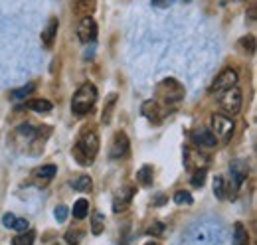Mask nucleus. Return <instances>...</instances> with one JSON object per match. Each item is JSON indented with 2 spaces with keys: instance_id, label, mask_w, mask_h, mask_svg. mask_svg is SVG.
I'll use <instances>...</instances> for the list:
<instances>
[{
  "instance_id": "f257e3e1",
  "label": "nucleus",
  "mask_w": 257,
  "mask_h": 245,
  "mask_svg": "<svg viewBox=\"0 0 257 245\" xmlns=\"http://www.w3.org/2000/svg\"><path fill=\"white\" fill-rule=\"evenodd\" d=\"M99 153V135L95 129H83L77 137V143L73 147V156L81 166H87L93 162V158Z\"/></svg>"
},
{
  "instance_id": "f03ea898",
  "label": "nucleus",
  "mask_w": 257,
  "mask_h": 245,
  "mask_svg": "<svg viewBox=\"0 0 257 245\" xmlns=\"http://www.w3.org/2000/svg\"><path fill=\"white\" fill-rule=\"evenodd\" d=\"M95 101H97V87L93 83H83L71 99V111L75 115H87L93 109Z\"/></svg>"
},
{
  "instance_id": "7ed1b4c3",
  "label": "nucleus",
  "mask_w": 257,
  "mask_h": 245,
  "mask_svg": "<svg viewBox=\"0 0 257 245\" xmlns=\"http://www.w3.org/2000/svg\"><path fill=\"white\" fill-rule=\"evenodd\" d=\"M184 93H186L184 87H182L176 79H172V77L162 79V81L157 85V95H159V99L164 101L166 105L180 103V101L184 99Z\"/></svg>"
},
{
  "instance_id": "20e7f679",
  "label": "nucleus",
  "mask_w": 257,
  "mask_h": 245,
  "mask_svg": "<svg viewBox=\"0 0 257 245\" xmlns=\"http://www.w3.org/2000/svg\"><path fill=\"white\" fill-rule=\"evenodd\" d=\"M210 122H212L210 131L214 133V137L218 139V143H227V141H231L233 131H235V125H233L231 117L222 115V113H216V115H212V121H210Z\"/></svg>"
},
{
  "instance_id": "39448f33",
  "label": "nucleus",
  "mask_w": 257,
  "mask_h": 245,
  "mask_svg": "<svg viewBox=\"0 0 257 245\" xmlns=\"http://www.w3.org/2000/svg\"><path fill=\"white\" fill-rule=\"evenodd\" d=\"M241 101H243V97L237 87H229V89L222 91V95H220V107L227 117H233L241 111Z\"/></svg>"
},
{
  "instance_id": "423d86ee",
  "label": "nucleus",
  "mask_w": 257,
  "mask_h": 245,
  "mask_svg": "<svg viewBox=\"0 0 257 245\" xmlns=\"http://www.w3.org/2000/svg\"><path fill=\"white\" fill-rule=\"evenodd\" d=\"M77 38L83 42V44H89L97 38V22L93 16H83L79 20V26H77Z\"/></svg>"
},
{
  "instance_id": "0eeeda50",
  "label": "nucleus",
  "mask_w": 257,
  "mask_h": 245,
  "mask_svg": "<svg viewBox=\"0 0 257 245\" xmlns=\"http://www.w3.org/2000/svg\"><path fill=\"white\" fill-rule=\"evenodd\" d=\"M235 83H237V71L231 69V67H225L224 71L218 73V77L214 79L210 91H225L229 87H235Z\"/></svg>"
},
{
  "instance_id": "6e6552de",
  "label": "nucleus",
  "mask_w": 257,
  "mask_h": 245,
  "mask_svg": "<svg viewBox=\"0 0 257 245\" xmlns=\"http://www.w3.org/2000/svg\"><path fill=\"white\" fill-rule=\"evenodd\" d=\"M133 196H135V188H131V186H125V188H121V190L113 196V212H115V214L125 212L128 206H131Z\"/></svg>"
},
{
  "instance_id": "1a4fd4ad",
  "label": "nucleus",
  "mask_w": 257,
  "mask_h": 245,
  "mask_svg": "<svg viewBox=\"0 0 257 245\" xmlns=\"http://www.w3.org/2000/svg\"><path fill=\"white\" fill-rule=\"evenodd\" d=\"M190 139L192 143H196L198 147H206V149H212L218 145V139L214 137V133L208 129V127H196L192 133H190Z\"/></svg>"
},
{
  "instance_id": "9d476101",
  "label": "nucleus",
  "mask_w": 257,
  "mask_h": 245,
  "mask_svg": "<svg viewBox=\"0 0 257 245\" xmlns=\"http://www.w3.org/2000/svg\"><path fill=\"white\" fill-rule=\"evenodd\" d=\"M127 153H128V137L125 133H117L113 137V143H111V149H109V156L113 160H119Z\"/></svg>"
},
{
  "instance_id": "9b49d317",
  "label": "nucleus",
  "mask_w": 257,
  "mask_h": 245,
  "mask_svg": "<svg viewBox=\"0 0 257 245\" xmlns=\"http://www.w3.org/2000/svg\"><path fill=\"white\" fill-rule=\"evenodd\" d=\"M247 172H249V166L243 162V160H233L229 164V174H231V182H233V188H241V184L245 182L247 178Z\"/></svg>"
},
{
  "instance_id": "f8f14e48",
  "label": "nucleus",
  "mask_w": 257,
  "mask_h": 245,
  "mask_svg": "<svg viewBox=\"0 0 257 245\" xmlns=\"http://www.w3.org/2000/svg\"><path fill=\"white\" fill-rule=\"evenodd\" d=\"M184 166L188 170H198V168H208V158L198 153V151H192V149H186L184 151Z\"/></svg>"
},
{
  "instance_id": "ddd939ff",
  "label": "nucleus",
  "mask_w": 257,
  "mask_h": 245,
  "mask_svg": "<svg viewBox=\"0 0 257 245\" xmlns=\"http://www.w3.org/2000/svg\"><path fill=\"white\" fill-rule=\"evenodd\" d=\"M141 111H143V117L149 119L151 122H161V119H162V107L155 99L145 101L143 107H141Z\"/></svg>"
},
{
  "instance_id": "4468645a",
  "label": "nucleus",
  "mask_w": 257,
  "mask_h": 245,
  "mask_svg": "<svg viewBox=\"0 0 257 245\" xmlns=\"http://www.w3.org/2000/svg\"><path fill=\"white\" fill-rule=\"evenodd\" d=\"M58 26H60L58 18H50V20H48V24H46V28H44V32H42V44H44L46 48H52V46H54V40H56V36H58Z\"/></svg>"
},
{
  "instance_id": "2eb2a0df",
  "label": "nucleus",
  "mask_w": 257,
  "mask_h": 245,
  "mask_svg": "<svg viewBox=\"0 0 257 245\" xmlns=\"http://www.w3.org/2000/svg\"><path fill=\"white\" fill-rule=\"evenodd\" d=\"M233 245H249V233L245 229V225L241 221H237L233 225V237H231Z\"/></svg>"
},
{
  "instance_id": "dca6fc26",
  "label": "nucleus",
  "mask_w": 257,
  "mask_h": 245,
  "mask_svg": "<svg viewBox=\"0 0 257 245\" xmlns=\"http://www.w3.org/2000/svg\"><path fill=\"white\" fill-rule=\"evenodd\" d=\"M26 107H28L30 111H36V113H42V115H48V113L54 109L48 99H32V101L26 103Z\"/></svg>"
},
{
  "instance_id": "f3484780",
  "label": "nucleus",
  "mask_w": 257,
  "mask_h": 245,
  "mask_svg": "<svg viewBox=\"0 0 257 245\" xmlns=\"http://www.w3.org/2000/svg\"><path fill=\"white\" fill-rule=\"evenodd\" d=\"M71 186H73V190H77V192H91L93 180H91L87 174H79V176L71 182Z\"/></svg>"
},
{
  "instance_id": "a211bd4d",
  "label": "nucleus",
  "mask_w": 257,
  "mask_h": 245,
  "mask_svg": "<svg viewBox=\"0 0 257 245\" xmlns=\"http://www.w3.org/2000/svg\"><path fill=\"white\" fill-rule=\"evenodd\" d=\"M137 182L141 186H151L153 184V166H149V164L141 166V170L137 172Z\"/></svg>"
},
{
  "instance_id": "6ab92c4d",
  "label": "nucleus",
  "mask_w": 257,
  "mask_h": 245,
  "mask_svg": "<svg viewBox=\"0 0 257 245\" xmlns=\"http://www.w3.org/2000/svg\"><path fill=\"white\" fill-rule=\"evenodd\" d=\"M115 103H117V93H111V95L107 97V103H105V109H103V117H101V121L105 122V125H109V122H111Z\"/></svg>"
},
{
  "instance_id": "aec40b11",
  "label": "nucleus",
  "mask_w": 257,
  "mask_h": 245,
  "mask_svg": "<svg viewBox=\"0 0 257 245\" xmlns=\"http://www.w3.org/2000/svg\"><path fill=\"white\" fill-rule=\"evenodd\" d=\"M103 229H105V215L101 212H95L91 217V233L99 235V233H103Z\"/></svg>"
},
{
  "instance_id": "412c9836",
  "label": "nucleus",
  "mask_w": 257,
  "mask_h": 245,
  "mask_svg": "<svg viewBox=\"0 0 257 245\" xmlns=\"http://www.w3.org/2000/svg\"><path fill=\"white\" fill-rule=\"evenodd\" d=\"M56 174H58V166L56 164H46V166H42V168L36 170V176L40 180H52Z\"/></svg>"
},
{
  "instance_id": "4be33fe9",
  "label": "nucleus",
  "mask_w": 257,
  "mask_h": 245,
  "mask_svg": "<svg viewBox=\"0 0 257 245\" xmlns=\"http://www.w3.org/2000/svg\"><path fill=\"white\" fill-rule=\"evenodd\" d=\"M75 2H77L75 10L83 16H91V12L95 10V0H75Z\"/></svg>"
},
{
  "instance_id": "5701e85b",
  "label": "nucleus",
  "mask_w": 257,
  "mask_h": 245,
  "mask_svg": "<svg viewBox=\"0 0 257 245\" xmlns=\"http://www.w3.org/2000/svg\"><path fill=\"white\" fill-rule=\"evenodd\" d=\"M87 210H89V202L87 200H77L75 204H73V217H77V219H83L85 215H87Z\"/></svg>"
},
{
  "instance_id": "b1692460",
  "label": "nucleus",
  "mask_w": 257,
  "mask_h": 245,
  "mask_svg": "<svg viewBox=\"0 0 257 245\" xmlns=\"http://www.w3.org/2000/svg\"><path fill=\"white\" fill-rule=\"evenodd\" d=\"M206 182V168H198V170H192V178H190V184L194 188H202Z\"/></svg>"
},
{
  "instance_id": "393cba45",
  "label": "nucleus",
  "mask_w": 257,
  "mask_h": 245,
  "mask_svg": "<svg viewBox=\"0 0 257 245\" xmlns=\"http://www.w3.org/2000/svg\"><path fill=\"white\" fill-rule=\"evenodd\" d=\"M192 202H194V198L188 190H178L174 194V204H178V206H190Z\"/></svg>"
},
{
  "instance_id": "a878e982",
  "label": "nucleus",
  "mask_w": 257,
  "mask_h": 245,
  "mask_svg": "<svg viewBox=\"0 0 257 245\" xmlns=\"http://www.w3.org/2000/svg\"><path fill=\"white\" fill-rule=\"evenodd\" d=\"M83 235H85L83 229H69L65 233V241H67V245H79L81 239H83Z\"/></svg>"
},
{
  "instance_id": "bb28decb",
  "label": "nucleus",
  "mask_w": 257,
  "mask_h": 245,
  "mask_svg": "<svg viewBox=\"0 0 257 245\" xmlns=\"http://www.w3.org/2000/svg\"><path fill=\"white\" fill-rule=\"evenodd\" d=\"M12 245H34V231H22L18 237L12 239Z\"/></svg>"
},
{
  "instance_id": "cd10ccee",
  "label": "nucleus",
  "mask_w": 257,
  "mask_h": 245,
  "mask_svg": "<svg viewBox=\"0 0 257 245\" xmlns=\"http://www.w3.org/2000/svg\"><path fill=\"white\" fill-rule=\"evenodd\" d=\"M34 89H36V85H34V83H28V85H24V87H20V89H14L10 95H12V99L20 101V99H26Z\"/></svg>"
},
{
  "instance_id": "c85d7f7f",
  "label": "nucleus",
  "mask_w": 257,
  "mask_h": 245,
  "mask_svg": "<svg viewBox=\"0 0 257 245\" xmlns=\"http://www.w3.org/2000/svg\"><path fill=\"white\" fill-rule=\"evenodd\" d=\"M214 194H216V198H220V200L225 198V182H224L222 176H216V178H214Z\"/></svg>"
},
{
  "instance_id": "c756f323",
  "label": "nucleus",
  "mask_w": 257,
  "mask_h": 245,
  "mask_svg": "<svg viewBox=\"0 0 257 245\" xmlns=\"http://www.w3.org/2000/svg\"><path fill=\"white\" fill-rule=\"evenodd\" d=\"M18 135L28 137V139H34V137H36V127H32V125H28V122H24V125L18 127Z\"/></svg>"
},
{
  "instance_id": "7c9ffc66",
  "label": "nucleus",
  "mask_w": 257,
  "mask_h": 245,
  "mask_svg": "<svg viewBox=\"0 0 257 245\" xmlns=\"http://www.w3.org/2000/svg\"><path fill=\"white\" fill-rule=\"evenodd\" d=\"M12 229H16L18 233L28 231V229H30V221H28L26 217H16V221H14V227H12Z\"/></svg>"
},
{
  "instance_id": "2f4dec72",
  "label": "nucleus",
  "mask_w": 257,
  "mask_h": 245,
  "mask_svg": "<svg viewBox=\"0 0 257 245\" xmlns=\"http://www.w3.org/2000/svg\"><path fill=\"white\" fill-rule=\"evenodd\" d=\"M67 214H69L67 206H58V208H56V212H54V215H56V219H58V221H65Z\"/></svg>"
},
{
  "instance_id": "473e14b6",
  "label": "nucleus",
  "mask_w": 257,
  "mask_h": 245,
  "mask_svg": "<svg viewBox=\"0 0 257 245\" xmlns=\"http://www.w3.org/2000/svg\"><path fill=\"white\" fill-rule=\"evenodd\" d=\"M162 231H164V225H162L161 221H157V223H153V225H151V227L147 229V233H149V235H153V237H155V235H161Z\"/></svg>"
},
{
  "instance_id": "72a5a7b5",
  "label": "nucleus",
  "mask_w": 257,
  "mask_h": 245,
  "mask_svg": "<svg viewBox=\"0 0 257 245\" xmlns=\"http://www.w3.org/2000/svg\"><path fill=\"white\" fill-rule=\"evenodd\" d=\"M239 44H241V46H247V48H243V50H245V52H249V54H253V50H255V40H253V36L243 38Z\"/></svg>"
},
{
  "instance_id": "f704fd0d",
  "label": "nucleus",
  "mask_w": 257,
  "mask_h": 245,
  "mask_svg": "<svg viewBox=\"0 0 257 245\" xmlns=\"http://www.w3.org/2000/svg\"><path fill=\"white\" fill-rule=\"evenodd\" d=\"M153 2V6H157V8H168V6H172L176 0H151Z\"/></svg>"
},
{
  "instance_id": "c9c22d12",
  "label": "nucleus",
  "mask_w": 257,
  "mask_h": 245,
  "mask_svg": "<svg viewBox=\"0 0 257 245\" xmlns=\"http://www.w3.org/2000/svg\"><path fill=\"white\" fill-rule=\"evenodd\" d=\"M14 221H16L14 214H4V217H2V225L4 227H14Z\"/></svg>"
},
{
  "instance_id": "e433bc0d",
  "label": "nucleus",
  "mask_w": 257,
  "mask_h": 245,
  "mask_svg": "<svg viewBox=\"0 0 257 245\" xmlns=\"http://www.w3.org/2000/svg\"><path fill=\"white\" fill-rule=\"evenodd\" d=\"M145 245H159V243H155V241H149V243H145Z\"/></svg>"
}]
</instances>
